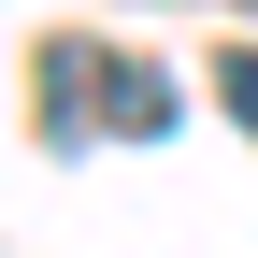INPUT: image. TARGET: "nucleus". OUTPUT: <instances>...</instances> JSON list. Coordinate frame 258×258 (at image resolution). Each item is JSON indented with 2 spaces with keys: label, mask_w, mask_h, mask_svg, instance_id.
<instances>
[{
  "label": "nucleus",
  "mask_w": 258,
  "mask_h": 258,
  "mask_svg": "<svg viewBox=\"0 0 258 258\" xmlns=\"http://www.w3.org/2000/svg\"><path fill=\"white\" fill-rule=\"evenodd\" d=\"M43 101H57V129H101V144H158V129L186 115V86L158 72V57H115V43H43Z\"/></svg>",
  "instance_id": "obj_1"
},
{
  "label": "nucleus",
  "mask_w": 258,
  "mask_h": 258,
  "mask_svg": "<svg viewBox=\"0 0 258 258\" xmlns=\"http://www.w3.org/2000/svg\"><path fill=\"white\" fill-rule=\"evenodd\" d=\"M215 101H230V115H244V144H258V43H230V57H215Z\"/></svg>",
  "instance_id": "obj_2"
},
{
  "label": "nucleus",
  "mask_w": 258,
  "mask_h": 258,
  "mask_svg": "<svg viewBox=\"0 0 258 258\" xmlns=\"http://www.w3.org/2000/svg\"><path fill=\"white\" fill-rule=\"evenodd\" d=\"M244 15H258V0H244Z\"/></svg>",
  "instance_id": "obj_3"
}]
</instances>
